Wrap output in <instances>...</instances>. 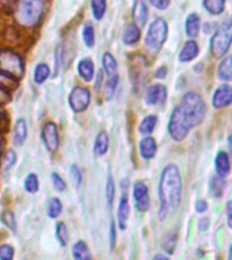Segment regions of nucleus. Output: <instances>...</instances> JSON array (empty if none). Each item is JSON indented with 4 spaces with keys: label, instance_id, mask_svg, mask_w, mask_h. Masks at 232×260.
Returning a JSON list of instances; mask_svg holds the SVG:
<instances>
[{
    "label": "nucleus",
    "instance_id": "f257e3e1",
    "mask_svg": "<svg viewBox=\"0 0 232 260\" xmlns=\"http://www.w3.org/2000/svg\"><path fill=\"white\" fill-rule=\"evenodd\" d=\"M159 218L164 219L168 213H175L182 201V175L174 162L163 168L159 180Z\"/></svg>",
    "mask_w": 232,
    "mask_h": 260
},
{
    "label": "nucleus",
    "instance_id": "f03ea898",
    "mask_svg": "<svg viewBox=\"0 0 232 260\" xmlns=\"http://www.w3.org/2000/svg\"><path fill=\"white\" fill-rule=\"evenodd\" d=\"M178 109L190 130L195 126L201 125L204 119H205V115H207L205 101L197 92L185 93L182 101H181V105L178 106Z\"/></svg>",
    "mask_w": 232,
    "mask_h": 260
},
{
    "label": "nucleus",
    "instance_id": "7ed1b4c3",
    "mask_svg": "<svg viewBox=\"0 0 232 260\" xmlns=\"http://www.w3.org/2000/svg\"><path fill=\"white\" fill-rule=\"evenodd\" d=\"M46 0H18L15 8L16 23L23 27H34L44 16Z\"/></svg>",
    "mask_w": 232,
    "mask_h": 260
},
{
    "label": "nucleus",
    "instance_id": "20e7f679",
    "mask_svg": "<svg viewBox=\"0 0 232 260\" xmlns=\"http://www.w3.org/2000/svg\"><path fill=\"white\" fill-rule=\"evenodd\" d=\"M23 60L10 49L0 48V76L8 80H15L23 76Z\"/></svg>",
    "mask_w": 232,
    "mask_h": 260
},
{
    "label": "nucleus",
    "instance_id": "39448f33",
    "mask_svg": "<svg viewBox=\"0 0 232 260\" xmlns=\"http://www.w3.org/2000/svg\"><path fill=\"white\" fill-rule=\"evenodd\" d=\"M168 37V24L164 18H156L150 23L146 34V46L152 53H158Z\"/></svg>",
    "mask_w": 232,
    "mask_h": 260
},
{
    "label": "nucleus",
    "instance_id": "423d86ee",
    "mask_svg": "<svg viewBox=\"0 0 232 260\" xmlns=\"http://www.w3.org/2000/svg\"><path fill=\"white\" fill-rule=\"evenodd\" d=\"M232 40V26L225 20L216 28L215 34L211 38V53L215 58H223L227 56L228 50L231 48Z\"/></svg>",
    "mask_w": 232,
    "mask_h": 260
},
{
    "label": "nucleus",
    "instance_id": "0eeeda50",
    "mask_svg": "<svg viewBox=\"0 0 232 260\" xmlns=\"http://www.w3.org/2000/svg\"><path fill=\"white\" fill-rule=\"evenodd\" d=\"M90 102H91V92L87 87L76 85L73 87L72 91L69 92L68 105L73 113H83L89 109Z\"/></svg>",
    "mask_w": 232,
    "mask_h": 260
},
{
    "label": "nucleus",
    "instance_id": "6e6552de",
    "mask_svg": "<svg viewBox=\"0 0 232 260\" xmlns=\"http://www.w3.org/2000/svg\"><path fill=\"white\" fill-rule=\"evenodd\" d=\"M189 132H190V129H189V126L186 125V122L183 119L182 114H181L178 107H175L170 115V121H168V134H170V137L174 141L181 142L187 137Z\"/></svg>",
    "mask_w": 232,
    "mask_h": 260
},
{
    "label": "nucleus",
    "instance_id": "1a4fd4ad",
    "mask_svg": "<svg viewBox=\"0 0 232 260\" xmlns=\"http://www.w3.org/2000/svg\"><path fill=\"white\" fill-rule=\"evenodd\" d=\"M41 137H42V141H44L45 148L50 152V153H54L60 148V136H59V127L54 122L49 121L46 122L42 127V132H41Z\"/></svg>",
    "mask_w": 232,
    "mask_h": 260
},
{
    "label": "nucleus",
    "instance_id": "9d476101",
    "mask_svg": "<svg viewBox=\"0 0 232 260\" xmlns=\"http://www.w3.org/2000/svg\"><path fill=\"white\" fill-rule=\"evenodd\" d=\"M133 201L134 206L138 211L146 213L150 210L151 207V197H150V188L147 186L146 182L137 180L133 184Z\"/></svg>",
    "mask_w": 232,
    "mask_h": 260
},
{
    "label": "nucleus",
    "instance_id": "9b49d317",
    "mask_svg": "<svg viewBox=\"0 0 232 260\" xmlns=\"http://www.w3.org/2000/svg\"><path fill=\"white\" fill-rule=\"evenodd\" d=\"M232 103V88L229 84H221L213 93L212 98V106L213 109L220 110L225 109Z\"/></svg>",
    "mask_w": 232,
    "mask_h": 260
},
{
    "label": "nucleus",
    "instance_id": "f8f14e48",
    "mask_svg": "<svg viewBox=\"0 0 232 260\" xmlns=\"http://www.w3.org/2000/svg\"><path fill=\"white\" fill-rule=\"evenodd\" d=\"M146 103L148 106H160L167 99V88L163 84H154L148 87L146 92Z\"/></svg>",
    "mask_w": 232,
    "mask_h": 260
},
{
    "label": "nucleus",
    "instance_id": "ddd939ff",
    "mask_svg": "<svg viewBox=\"0 0 232 260\" xmlns=\"http://www.w3.org/2000/svg\"><path fill=\"white\" fill-rule=\"evenodd\" d=\"M148 16H150V8H148L147 0H134L133 8H132L133 23L140 28L144 27L148 22Z\"/></svg>",
    "mask_w": 232,
    "mask_h": 260
},
{
    "label": "nucleus",
    "instance_id": "4468645a",
    "mask_svg": "<svg viewBox=\"0 0 232 260\" xmlns=\"http://www.w3.org/2000/svg\"><path fill=\"white\" fill-rule=\"evenodd\" d=\"M130 217V205H129V198L128 194L124 192L120 198V203H118V210H117V221H118V228L121 231H125L128 228V221Z\"/></svg>",
    "mask_w": 232,
    "mask_h": 260
},
{
    "label": "nucleus",
    "instance_id": "2eb2a0df",
    "mask_svg": "<svg viewBox=\"0 0 232 260\" xmlns=\"http://www.w3.org/2000/svg\"><path fill=\"white\" fill-rule=\"evenodd\" d=\"M138 152H140V156H141L142 160H151V158H154L156 156V152H158L156 140L154 137L146 136L140 141V144H138Z\"/></svg>",
    "mask_w": 232,
    "mask_h": 260
},
{
    "label": "nucleus",
    "instance_id": "dca6fc26",
    "mask_svg": "<svg viewBox=\"0 0 232 260\" xmlns=\"http://www.w3.org/2000/svg\"><path fill=\"white\" fill-rule=\"evenodd\" d=\"M199 53V46L194 40H189L183 44L182 49L178 54V58L181 62H190L194 58H197Z\"/></svg>",
    "mask_w": 232,
    "mask_h": 260
},
{
    "label": "nucleus",
    "instance_id": "f3484780",
    "mask_svg": "<svg viewBox=\"0 0 232 260\" xmlns=\"http://www.w3.org/2000/svg\"><path fill=\"white\" fill-rule=\"evenodd\" d=\"M215 170L216 175H219L221 178H227L231 172V162H229V154L224 150H220L216 154L215 158Z\"/></svg>",
    "mask_w": 232,
    "mask_h": 260
},
{
    "label": "nucleus",
    "instance_id": "a211bd4d",
    "mask_svg": "<svg viewBox=\"0 0 232 260\" xmlns=\"http://www.w3.org/2000/svg\"><path fill=\"white\" fill-rule=\"evenodd\" d=\"M140 38H141V28L137 27L133 22L126 23L124 27V32H122V42L126 46H132V45L137 44Z\"/></svg>",
    "mask_w": 232,
    "mask_h": 260
},
{
    "label": "nucleus",
    "instance_id": "6ab92c4d",
    "mask_svg": "<svg viewBox=\"0 0 232 260\" xmlns=\"http://www.w3.org/2000/svg\"><path fill=\"white\" fill-rule=\"evenodd\" d=\"M199 28H201V18H199L198 14H195V12L189 14L186 16V20H185V32H186V36L190 40H194V38L198 37Z\"/></svg>",
    "mask_w": 232,
    "mask_h": 260
},
{
    "label": "nucleus",
    "instance_id": "aec40b11",
    "mask_svg": "<svg viewBox=\"0 0 232 260\" xmlns=\"http://www.w3.org/2000/svg\"><path fill=\"white\" fill-rule=\"evenodd\" d=\"M77 73L79 76L85 81L90 83L93 81L94 75H95V67H94V61L90 57H84L77 62Z\"/></svg>",
    "mask_w": 232,
    "mask_h": 260
},
{
    "label": "nucleus",
    "instance_id": "412c9836",
    "mask_svg": "<svg viewBox=\"0 0 232 260\" xmlns=\"http://www.w3.org/2000/svg\"><path fill=\"white\" fill-rule=\"evenodd\" d=\"M27 123L23 118H18L14 126V145L22 146L27 140Z\"/></svg>",
    "mask_w": 232,
    "mask_h": 260
},
{
    "label": "nucleus",
    "instance_id": "4be33fe9",
    "mask_svg": "<svg viewBox=\"0 0 232 260\" xmlns=\"http://www.w3.org/2000/svg\"><path fill=\"white\" fill-rule=\"evenodd\" d=\"M110 145V140H109V134L106 130H102L99 132L95 138V142H94V153L97 156H105L109 150Z\"/></svg>",
    "mask_w": 232,
    "mask_h": 260
},
{
    "label": "nucleus",
    "instance_id": "5701e85b",
    "mask_svg": "<svg viewBox=\"0 0 232 260\" xmlns=\"http://www.w3.org/2000/svg\"><path fill=\"white\" fill-rule=\"evenodd\" d=\"M217 77L223 81L232 80V60L231 56H225L221 58L217 67Z\"/></svg>",
    "mask_w": 232,
    "mask_h": 260
},
{
    "label": "nucleus",
    "instance_id": "b1692460",
    "mask_svg": "<svg viewBox=\"0 0 232 260\" xmlns=\"http://www.w3.org/2000/svg\"><path fill=\"white\" fill-rule=\"evenodd\" d=\"M102 67H103V71H105V73L109 77L118 75V62L117 60H115V57H114L111 53H103V57H102Z\"/></svg>",
    "mask_w": 232,
    "mask_h": 260
},
{
    "label": "nucleus",
    "instance_id": "393cba45",
    "mask_svg": "<svg viewBox=\"0 0 232 260\" xmlns=\"http://www.w3.org/2000/svg\"><path fill=\"white\" fill-rule=\"evenodd\" d=\"M72 256L73 260H93L91 253H90L89 245L83 240H79V241L73 244Z\"/></svg>",
    "mask_w": 232,
    "mask_h": 260
},
{
    "label": "nucleus",
    "instance_id": "a878e982",
    "mask_svg": "<svg viewBox=\"0 0 232 260\" xmlns=\"http://www.w3.org/2000/svg\"><path fill=\"white\" fill-rule=\"evenodd\" d=\"M227 0H202V6L208 14L213 16L221 15L225 10Z\"/></svg>",
    "mask_w": 232,
    "mask_h": 260
},
{
    "label": "nucleus",
    "instance_id": "bb28decb",
    "mask_svg": "<svg viewBox=\"0 0 232 260\" xmlns=\"http://www.w3.org/2000/svg\"><path fill=\"white\" fill-rule=\"evenodd\" d=\"M49 76H50V68H49L48 64L45 62H40L34 67V71H33V80L36 84H44L45 81L48 80Z\"/></svg>",
    "mask_w": 232,
    "mask_h": 260
},
{
    "label": "nucleus",
    "instance_id": "cd10ccee",
    "mask_svg": "<svg viewBox=\"0 0 232 260\" xmlns=\"http://www.w3.org/2000/svg\"><path fill=\"white\" fill-rule=\"evenodd\" d=\"M81 40H83L85 48L93 49L95 46V28L91 22H85L81 28Z\"/></svg>",
    "mask_w": 232,
    "mask_h": 260
},
{
    "label": "nucleus",
    "instance_id": "c85d7f7f",
    "mask_svg": "<svg viewBox=\"0 0 232 260\" xmlns=\"http://www.w3.org/2000/svg\"><path fill=\"white\" fill-rule=\"evenodd\" d=\"M90 7L94 19L102 20L105 18L106 10H107V2L106 0H90Z\"/></svg>",
    "mask_w": 232,
    "mask_h": 260
},
{
    "label": "nucleus",
    "instance_id": "c756f323",
    "mask_svg": "<svg viewBox=\"0 0 232 260\" xmlns=\"http://www.w3.org/2000/svg\"><path fill=\"white\" fill-rule=\"evenodd\" d=\"M156 125H158V117L151 114V115H147V117L142 118V121L138 125V132L144 134V136H148V134L154 133Z\"/></svg>",
    "mask_w": 232,
    "mask_h": 260
},
{
    "label": "nucleus",
    "instance_id": "7c9ffc66",
    "mask_svg": "<svg viewBox=\"0 0 232 260\" xmlns=\"http://www.w3.org/2000/svg\"><path fill=\"white\" fill-rule=\"evenodd\" d=\"M224 188H225V178H221L219 175H215L211 179V184H209V190L211 194L215 198H221L223 197Z\"/></svg>",
    "mask_w": 232,
    "mask_h": 260
},
{
    "label": "nucleus",
    "instance_id": "2f4dec72",
    "mask_svg": "<svg viewBox=\"0 0 232 260\" xmlns=\"http://www.w3.org/2000/svg\"><path fill=\"white\" fill-rule=\"evenodd\" d=\"M23 188L28 194H36V192H38V190H40V179H38V175L34 174V172H30L24 178Z\"/></svg>",
    "mask_w": 232,
    "mask_h": 260
},
{
    "label": "nucleus",
    "instance_id": "473e14b6",
    "mask_svg": "<svg viewBox=\"0 0 232 260\" xmlns=\"http://www.w3.org/2000/svg\"><path fill=\"white\" fill-rule=\"evenodd\" d=\"M46 213H48V217H50L52 219H56L59 215L61 214L63 211V203L59 198L53 197L48 201V205H46Z\"/></svg>",
    "mask_w": 232,
    "mask_h": 260
},
{
    "label": "nucleus",
    "instance_id": "72a5a7b5",
    "mask_svg": "<svg viewBox=\"0 0 232 260\" xmlns=\"http://www.w3.org/2000/svg\"><path fill=\"white\" fill-rule=\"evenodd\" d=\"M56 239L61 247H67L68 239H69V233H68V228H67L65 222H63V221L56 223Z\"/></svg>",
    "mask_w": 232,
    "mask_h": 260
},
{
    "label": "nucleus",
    "instance_id": "f704fd0d",
    "mask_svg": "<svg viewBox=\"0 0 232 260\" xmlns=\"http://www.w3.org/2000/svg\"><path fill=\"white\" fill-rule=\"evenodd\" d=\"M177 240H178V235H177V232H171L168 235L164 237L162 243V248L163 251L167 252L168 255H172L175 251V247H177Z\"/></svg>",
    "mask_w": 232,
    "mask_h": 260
},
{
    "label": "nucleus",
    "instance_id": "c9c22d12",
    "mask_svg": "<svg viewBox=\"0 0 232 260\" xmlns=\"http://www.w3.org/2000/svg\"><path fill=\"white\" fill-rule=\"evenodd\" d=\"M118 81H120V77L118 75L115 76H110L105 83V88H103V92H105V98L107 101H110L111 98H113L114 92H115V89H117Z\"/></svg>",
    "mask_w": 232,
    "mask_h": 260
},
{
    "label": "nucleus",
    "instance_id": "e433bc0d",
    "mask_svg": "<svg viewBox=\"0 0 232 260\" xmlns=\"http://www.w3.org/2000/svg\"><path fill=\"white\" fill-rule=\"evenodd\" d=\"M2 222L8 228L12 233H16V218L11 210H4L2 213Z\"/></svg>",
    "mask_w": 232,
    "mask_h": 260
},
{
    "label": "nucleus",
    "instance_id": "4c0bfd02",
    "mask_svg": "<svg viewBox=\"0 0 232 260\" xmlns=\"http://www.w3.org/2000/svg\"><path fill=\"white\" fill-rule=\"evenodd\" d=\"M114 197H115V184H114L113 176L109 175L107 183H106V201H107V205H109V206L113 205Z\"/></svg>",
    "mask_w": 232,
    "mask_h": 260
},
{
    "label": "nucleus",
    "instance_id": "58836bf2",
    "mask_svg": "<svg viewBox=\"0 0 232 260\" xmlns=\"http://www.w3.org/2000/svg\"><path fill=\"white\" fill-rule=\"evenodd\" d=\"M52 184L53 188H54L57 192H63V191L67 190V182H65L64 178H63L60 174H57V172H53L52 174Z\"/></svg>",
    "mask_w": 232,
    "mask_h": 260
},
{
    "label": "nucleus",
    "instance_id": "ea45409f",
    "mask_svg": "<svg viewBox=\"0 0 232 260\" xmlns=\"http://www.w3.org/2000/svg\"><path fill=\"white\" fill-rule=\"evenodd\" d=\"M15 249L10 244H2L0 245V260H14Z\"/></svg>",
    "mask_w": 232,
    "mask_h": 260
},
{
    "label": "nucleus",
    "instance_id": "a19ab883",
    "mask_svg": "<svg viewBox=\"0 0 232 260\" xmlns=\"http://www.w3.org/2000/svg\"><path fill=\"white\" fill-rule=\"evenodd\" d=\"M69 174H71V178L73 180V184L76 187H79L83 182V175H81V170L76 164H72V166L69 167Z\"/></svg>",
    "mask_w": 232,
    "mask_h": 260
},
{
    "label": "nucleus",
    "instance_id": "79ce46f5",
    "mask_svg": "<svg viewBox=\"0 0 232 260\" xmlns=\"http://www.w3.org/2000/svg\"><path fill=\"white\" fill-rule=\"evenodd\" d=\"M16 153L14 152L12 149L7 150V153H6V156H4V168L6 170H10V168H12V167L15 166L16 162Z\"/></svg>",
    "mask_w": 232,
    "mask_h": 260
},
{
    "label": "nucleus",
    "instance_id": "37998d69",
    "mask_svg": "<svg viewBox=\"0 0 232 260\" xmlns=\"http://www.w3.org/2000/svg\"><path fill=\"white\" fill-rule=\"evenodd\" d=\"M150 2V4L152 6V7H155L156 10H159V11H164V10H167V8L170 7V0H148Z\"/></svg>",
    "mask_w": 232,
    "mask_h": 260
},
{
    "label": "nucleus",
    "instance_id": "c03bdc74",
    "mask_svg": "<svg viewBox=\"0 0 232 260\" xmlns=\"http://www.w3.org/2000/svg\"><path fill=\"white\" fill-rule=\"evenodd\" d=\"M115 237H117V233H115V222H114V219H111V222H110V249L111 251L115 247Z\"/></svg>",
    "mask_w": 232,
    "mask_h": 260
},
{
    "label": "nucleus",
    "instance_id": "a18cd8bd",
    "mask_svg": "<svg viewBox=\"0 0 232 260\" xmlns=\"http://www.w3.org/2000/svg\"><path fill=\"white\" fill-rule=\"evenodd\" d=\"M208 210V202L205 199H198L197 202H195V211L199 213V214H202L205 211Z\"/></svg>",
    "mask_w": 232,
    "mask_h": 260
},
{
    "label": "nucleus",
    "instance_id": "49530a36",
    "mask_svg": "<svg viewBox=\"0 0 232 260\" xmlns=\"http://www.w3.org/2000/svg\"><path fill=\"white\" fill-rule=\"evenodd\" d=\"M209 223H211L209 218H208V217H202V218L199 219V222H198L199 231H201V232L207 231L208 228H209Z\"/></svg>",
    "mask_w": 232,
    "mask_h": 260
},
{
    "label": "nucleus",
    "instance_id": "de8ad7c7",
    "mask_svg": "<svg viewBox=\"0 0 232 260\" xmlns=\"http://www.w3.org/2000/svg\"><path fill=\"white\" fill-rule=\"evenodd\" d=\"M227 223H228V228L232 229V202L227 203Z\"/></svg>",
    "mask_w": 232,
    "mask_h": 260
},
{
    "label": "nucleus",
    "instance_id": "09e8293b",
    "mask_svg": "<svg viewBox=\"0 0 232 260\" xmlns=\"http://www.w3.org/2000/svg\"><path fill=\"white\" fill-rule=\"evenodd\" d=\"M155 75H156V77H159V79H163V77H166L167 76V68L164 67V65H162V67H160V68L156 71V73H155Z\"/></svg>",
    "mask_w": 232,
    "mask_h": 260
},
{
    "label": "nucleus",
    "instance_id": "8fccbe9b",
    "mask_svg": "<svg viewBox=\"0 0 232 260\" xmlns=\"http://www.w3.org/2000/svg\"><path fill=\"white\" fill-rule=\"evenodd\" d=\"M152 260H170L168 257H167L166 255H162V253H158V255L154 256V259Z\"/></svg>",
    "mask_w": 232,
    "mask_h": 260
},
{
    "label": "nucleus",
    "instance_id": "3c124183",
    "mask_svg": "<svg viewBox=\"0 0 232 260\" xmlns=\"http://www.w3.org/2000/svg\"><path fill=\"white\" fill-rule=\"evenodd\" d=\"M0 152H2V140H0Z\"/></svg>",
    "mask_w": 232,
    "mask_h": 260
},
{
    "label": "nucleus",
    "instance_id": "603ef678",
    "mask_svg": "<svg viewBox=\"0 0 232 260\" xmlns=\"http://www.w3.org/2000/svg\"><path fill=\"white\" fill-rule=\"evenodd\" d=\"M0 121H2V111H0Z\"/></svg>",
    "mask_w": 232,
    "mask_h": 260
}]
</instances>
